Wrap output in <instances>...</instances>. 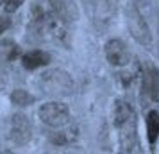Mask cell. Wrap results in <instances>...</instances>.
<instances>
[{"instance_id":"obj_1","label":"cell","mask_w":159,"mask_h":154,"mask_svg":"<svg viewBox=\"0 0 159 154\" xmlns=\"http://www.w3.org/2000/svg\"><path fill=\"white\" fill-rule=\"evenodd\" d=\"M39 86L47 95L65 97L72 93L73 81L70 77V73L65 72V70H48L41 75Z\"/></svg>"},{"instance_id":"obj_2","label":"cell","mask_w":159,"mask_h":154,"mask_svg":"<svg viewBox=\"0 0 159 154\" xmlns=\"http://www.w3.org/2000/svg\"><path fill=\"white\" fill-rule=\"evenodd\" d=\"M38 117L48 127H63L70 122V110L63 102H47L39 108Z\"/></svg>"},{"instance_id":"obj_3","label":"cell","mask_w":159,"mask_h":154,"mask_svg":"<svg viewBox=\"0 0 159 154\" xmlns=\"http://www.w3.org/2000/svg\"><path fill=\"white\" fill-rule=\"evenodd\" d=\"M127 27H129L130 36L141 45H150L152 43V32L148 25L145 22L143 15L138 11L134 6L127 7Z\"/></svg>"},{"instance_id":"obj_4","label":"cell","mask_w":159,"mask_h":154,"mask_svg":"<svg viewBox=\"0 0 159 154\" xmlns=\"http://www.w3.org/2000/svg\"><path fill=\"white\" fill-rule=\"evenodd\" d=\"M106 58H107L109 65L125 66L130 61V52L122 40H109L106 43Z\"/></svg>"},{"instance_id":"obj_5","label":"cell","mask_w":159,"mask_h":154,"mask_svg":"<svg viewBox=\"0 0 159 154\" xmlns=\"http://www.w3.org/2000/svg\"><path fill=\"white\" fill-rule=\"evenodd\" d=\"M32 136V125L25 115H15L11 118V138L16 143H27Z\"/></svg>"},{"instance_id":"obj_6","label":"cell","mask_w":159,"mask_h":154,"mask_svg":"<svg viewBox=\"0 0 159 154\" xmlns=\"http://www.w3.org/2000/svg\"><path fill=\"white\" fill-rule=\"evenodd\" d=\"M143 90L150 97V100L159 102V70L156 66H147L143 72Z\"/></svg>"},{"instance_id":"obj_7","label":"cell","mask_w":159,"mask_h":154,"mask_svg":"<svg viewBox=\"0 0 159 154\" xmlns=\"http://www.w3.org/2000/svg\"><path fill=\"white\" fill-rule=\"evenodd\" d=\"M134 111H132V108H130L127 102H123V100H116L115 102V111H113V122H115V125L120 129V127H123V125L130 124V122H136L134 120Z\"/></svg>"},{"instance_id":"obj_8","label":"cell","mask_w":159,"mask_h":154,"mask_svg":"<svg viewBox=\"0 0 159 154\" xmlns=\"http://www.w3.org/2000/svg\"><path fill=\"white\" fill-rule=\"evenodd\" d=\"M50 54L45 50H30L27 52L22 58V65L27 68V70H36V68H41V66H47L50 63Z\"/></svg>"},{"instance_id":"obj_9","label":"cell","mask_w":159,"mask_h":154,"mask_svg":"<svg viewBox=\"0 0 159 154\" xmlns=\"http://www.w3.org/2000/svg\"><path fill=\"white\" fill-rule=\"evenodd\" d=\"M159 138V111H150L147 115V140L148 143L154 145Z\"/></svg>"},{"instance_id":"obj_10","label":"cell","mask_w":159,"mask_h":154,"mask_svg":"<svg viewBox=\"0 0 159 154\" xmlns=\"http://www.w3.org/2000/svg\"><path fill=\"white\" fill-rule=\"evenodd\" d=\"M11 102L16 104V106H30L34 102V97L25 90H15L11 93Z\"/></svg>"},{"instance_id":"obj_11","label":"cell","mask_w":159,"mask_h":154,"mask_svg":"<svg viewBox=\"0 0 159 154\" xmlns=\"http://www.w3.org/2000/svg\"><path fill=\"white\" fill-rule=\"evenodd\" d=\"M23 2H25V0H6V4H4V11H6V13H15Z\"/></svg>"},{"instance_id":"obj_12","label":"cell","mask_w":159,"mask_h":154,"mask_svg":"<svg viewBox=\"0 0 159 154\" xmlns=\"http://www.w3.org/2000/svg\"><path fill=\"white\" fill-rule=\"evenodd\" d=\"M11 27V18L9 16H0V36Z\"/></svg>"},{"instance_id":"obj_13","label":"cell","mask_w":159,"mask_h":154,"mask_svg":"<svg viewBox=\"0 0 159 154\" xmlns=\"http://www.w3.org/2000/svg\"><path fill=\"white\" fill-rule=\"evenodd\" d=\"M2 4H6V0H0V6H2Z\"/></svg>"}]
</instances>
